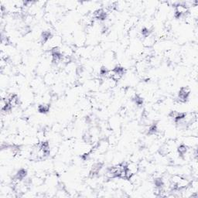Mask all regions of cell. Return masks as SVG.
Returning a JSON list of instances; mask_svg holds the SVG:
<instances>
[{"label": "cell", "mask_w": 198, "mask_h": 198, "mask_svg": "<svg viewBox=\"0 0 198 198\" xmlns=\"http://www.w3.org/2000/svg\"><path fill=\"white\" fill-rule=\"evenodd\" d=\"M197 136H189L185 138L184 145L187 147H193L197 146Z\"/></svg>", "instance_id": "obj_1"}, {"label": "cell", "mask_w": 198, "mask_h": 198, "mask_svg": "<svg viewBox=\"0 0 198 198\" xmlns=\"http://www.w3.org/2000/svg\"><path fill=\"white\" fill-rule=\"evenodd\" d=\"M155 43V37L153 36H152V35H149V36H148L146 37H145L144 40H143V44L147 48H149L151 47H153Z\"/></svg>", "instance_id": "obj_2"}, {"label": "cell", "mask_w": 198, "mask_h": 198, "mask_svg": "<svg viewBox=\"0 0 198 198\" xmlns=\"http://www.w3.org/2000/svg\"><path fill=\"white\" fill-rule=\"evenodd\" d=\"M159 153L161 155H168L169 153H171V148L169 147V146L168 144H165L163 146H162L159 149H158Z\"/></svg>", "instance_id": "obj_3"}, {"label": "cell", "mask_w": 198, "mask_h": 198, "mask_svg": "<svg viewBox=\"0 0 198 198\" xmlns=\"http://www.w3.org/2000/svg\"><path fill=\"white\" fill-rule=\"evenodd\" d=\"M126 168L132 173L133 174H136L139 170V166L136 163L132 162L130 163H128L126 165Z\"/></svg>", "instance_id": "obj_4"}, {"label": "cell", "mask_w": 198, "mask_h": 198, "mask_svg": "<svg viewBox=\"0 0 198 198\" xmlns=\"http://www.w3.org/2000/svg\"><path fill=\"white\" fill-rule=\"evenodd\" d=\"M50 108V104L48 102H43V104H40L38 107L39 112L41 113L47 112H49Z\"/></svg>", "instance_id": "obj_5"}, {"label": "cell", "mask_w": 198, "mask_h": 198, "mask_svg": "<svg viewBox=\"0 0 198 198\" xmlns=\"http://www.w3.org/2000/svg\"><path fill=\"white\" fill-rule=\"evenodd\" d=\"M177 152L180 156H183L186 153L188 152V147L184 144L179 145L178 148H177Z\"/></svg>", "instance_id": "obj_6"}, {"label": "cell", "mask_w": 198, "mask_h": 198, "mask_svg": "<svg viewBox=\"0 0 198 198\" xmlns=\"http://www.w3.org/2000/svg\"><path fill=\"white\" fill-rule=\"evenodd\" d=\"M44 81L47 84H49V85L54 83V75L52 73L47 74L44 77Z\"/></svg>", "instance_id": "obj_7"}, {"label": "cell", "mask_w": 198, "mask_h": 198, "mask_svg": "<svg viewBox=\"0 0 198 198\" xmlns=\"http://www.w3.org/2000/svg\"><path fill=\"white\" fill-rule=\"evenodd\" d=\"M27 170H26L25 169H19V171L17 172V173L15 175V177L18 178V179H20V180H22V179H23L25 177H27Z\"/></svg>", "instance_id": "obj_8"}, {"label": "cell", "mask_w": 198, "mask_h": 198, "mask_svg": "<svg viewBox=\"0 0 198 198\" xmlns=\"http://www.w3.org/2000/svg\"><path fill=\"white\" fill-rule=\"evenodd\" d=\"M19 102V98H18V96H17L16 94H14L13 96V98L9 100V104L12 106V108H14V107H16V106L18 105Z\"/></svg>", "instance_id": "obj_9"}, {"label": "cell", "mask_w": 198, "mask_h": 198, "mask_svg": "<svg viewBox=\"0 0 198 198\" xmlns=\"http://www.w3.org/2000/svg\"><path fill=\"white\" fill-rule=\"evenodd\" d=\"M190 94V89L188 87H183L182 88H180L179 91V94L180 95H183L185 97L189 98V95Z\"/></svg>", "instance_id": "obj_10"}]
</instances>
